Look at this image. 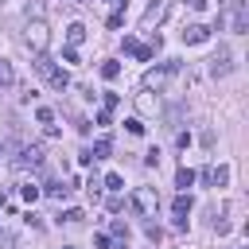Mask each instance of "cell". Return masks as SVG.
Returning a JSON list of instances; mask_svg holds the SVG:
<instances>
[{
  "label": "cell",
  "mask_w": 249,
  "mask_h": 249,
  "mask_svg": "<svg viewBox=\"0 0 249 249\" xmlns=\"http://www.w3.org/2000/svg\"><path fill=\"white\" fill-rule=\"evenodd\" d=\"M82 218H86V214H82V210H78V206H74V210H66V214H62V222H70V226H78V222H82Z\"/></svg>",
  "instance_id": "22"
},
{
  "label": "cell",
  "mask_w": 249,
  "mask_h": 249,
  "mask_svg": "<svg viewBox=\"0 0 249 249\" xmlns=\"http://www.w3.org/2000/svg\"><path fill=\"white\" fill-rule=\"evenodd\" d=\"M0 86H16V70L8 58H0Z\"/></svg>",
  "instance_id": "14"
},
{
  "label": "cell",
  "mask_w": 249,
  "mask_h": 249,
  "mask_svg": "<svg viewBox=\"0 0 249 249\" xmlns=\"http://www.w3.org/2000/svg\"><path fill=\"white\" fill-rule=\"evenodd\" d=\"M19 195H23V198H27V202H35V198H39V187H35V183H27V187H23V191H19Z\"/></svg>",
  "instance_id": "24"
},
{
  "label": "cell",
  "mask_w": 249,
  "mask_h": 249,
  "mask_svg": "<svg viewBox=\"0 0 249 249\" xmlns=\"http://www.w3.org/2000/svg\"><path fill=\"white\" fill-rule=\"evenodd\" d=\"M171 70H175V62H167V66H160V70H148V74H144V89H163Z\"/></svg>",
  "instance_id": "5"
},
{
  "label": "cell",
  "mask_w": 249,
  "mask_h": 249,
  "mask_svg": "<svg viewBox=\"0 0 249 249\" xmlns=\"http://www.w3.org/2000/svg\"><path fill=\"white\" fill-rule=\"evenodd\" d=\"M144 233H148V237H152V241H160V237H163V230H160V226H156V222H148V226H144Z\"/></svg>",
  "instance_id": "25"
},
{
  "label": "cell",
  "mask_w": 249,
  "mask_h": 249,
  "mask_svg": "<svg viewBox=\"0 0 249 249\" xmlns=\"http://www.w3.org/2000/svg\"><path fill=\"white\" fill-rule=\"evenodd\" d=\"M171 210H175V222H179V226H187V214H191V195L183 191V195L171 202Z\"/></svg>",
  "instance_id": "8"
},
{
  "label": "cell",
  "mask_w": 249,
  "mask_h": 249,
  "mask_svg": "<svg viewBox=\"0 0 249 249\" xmlns=\"http://www.w3.org/2000/svg\"><path fill=\"white\" fill-rule=\"evenodd\" d=\"M47 195H51V198H58V202H62V198H66V195H70V187H66V183H51V187H47Z\"/></svg>",
  "instance_id": "18"
},
{
  "label": "cell",
  "mask_w": 249,
  "mask_h": 249,
  "mask_svg": "<svg viewBox=\"0 0 249 249\" xmlns=\"http://www.w3.org/2000/svg\"><path fill=\"white\" fill-rule=\"evenodd\" d=\"M160 16H163V0H152V4H148V12H144V19H140V23H144V27H152V23H156V19H160Z\"/></svg>",
  "instance_id": "11"
},
{
  "label": "cell",
  "mask_w": 249,
  "mask_h": 249,
  "mask_svg": "<svg viewBox=\"0 0 249 249\" xmlns=\"http://www.w3.org/2000/svg\"><path fill=\"white\" fill-rule=\"evenodd\" d=\"M66 249H74V245H66Z\"/></svg>",
  "instance_id": "30"
},
{
  "label": "cell",
  "mask_w": 249,
  "mask_h": 249,
  "mask_svg": "<svg viewBox=\"0 0 249 249\" xmlns=\"http://www.w3.org/2000/svg\"><path fill=\"white\" fill-rule=\"evenodd\" d=\"M191 183H195V171H191V167H179V171H175V187H179V191H187Z\"/></svg>",
  "instance_id": "13"
},
{
  "label": "cell",
  "mask_w": 249,
  "mask_h": 249,
  "mask_svg": "<svg viewBox=\"0 0 249 249\" xmlns=\"http://www.w3.org/2000/svg\"><path fill=\"white\" fill-rule=\"evenodd\" d=\"M124 54H132V58H140V62H148V58H152L156 51H152V47H140V43H136L132 35H124Z\"/></svg>",
  "instance_id": "7"
},
{
  "label": "cell",
  "mask_w": 249,
  "mask_h": 249,
  "mask_svg": "<svg viewBox=\"0 0 249 249\" xmlns=\"http://www.w3.org/2000/svg\"><path fill=\"white\" fill-rule=\"evenodd\" d=\"M124 128H128V136H144V121H140V117H128Z\"/></svg>",
  "instance_id": "17"
},
{
  "label": "cell",
  "mask_w": 249,
  "mask_h": 249,
  "mask_svg": "<svg viewBox=\"0 0 249 249\" xmlns=\"http://www.w3.org/2000/svg\"><path fill=\"white\" fill-rule=\"evenodd\" d=\"M156 206H160V198H156L152 187H136V191H132V210H136L140 218H152Z\"/></svg>",
  "instance_id": "1"
},
{
  "label": "cell",
  "mask_w": 249,
  "mask_h": 249,
  "mask_svg": "<svg viewBox=\"0 0 249 249\" xmlns=\"http://www.w3.org/2000/svg\"><path fill=\"white\" fill-rule=\"evenodd\" d=\"M47 82H51V86H54V89H66V86H70V74H66V70H58V66H54V70H51V78H47Z\"/></svg>",
  "instance_id": "12"
},
{
  "label": "cell",
  "mask_w": 249,
  "mask_h": 249,
  "mask_svg": "<svg viewBox=\"0 0 249 249\" xmlns=\"http://www.w3.org/2000/svg\"><path fill=\"white\" fill-rule=\"evenodd\" d=\"M191 8L195 12H206V0H191Z\"/></svg>",
  "instance_id": "29"
},
{
  "label": "cell",
  "mask_w": 249,
  "mask_h": 249,
  "mask_svg": "<svg viewBox=\"0 0 249 249\" xmlns=\"http://www.w3.org/2000/svg\"><path fill=\"white\" fill-rule=\"evenodd\" d=\"M117 74H121V62H113V58H109V62H101V78H105V82H113Z\"/></svg>",
  "instance_id": "16"
},
{
  "label": "cell",
  "mask_w": 249,
  "mask_h": 249,
  "mask_svg": "<svg viewBox=\"0 0 249 249\" xmlns=\"http://www.w3.org/2000/svg\"><path fill=\"white\" fill-rule=\"evenodd\" d=\"M109 152H113V140H109V136H97V140H93V148H89V156H93V160H105Z\"/></svg>",
  "instance_id": "9"
},
{
  "label": "cell",
  "mask_w": 249,
  "mask_h": 249,
  "mask_svg": "<svg viewBox=\"0 0 249 249\" xmlns=\"http://www.w3.org/2000/svg\"><path fill=\"white\" fill-rule=\"evenodd\" d=\"M62 62H78V47H66L62 51Z\"/></svg>",
  "instance_id": "27"
},
{
  "label": "cell",
  "mask_w": 249,
  "mask_h": 249,
  "mask_svg": "<svg viewBox=\"0 0 249 249\" xmlns=\"http://www.w3.org/2000/svg\"><path fill=\"white\" fill-rule=\"evenodd\" d=\"M0 156H4V148H0Z\"/></svg>",
  "instance_id": "31"
},
{
  "label": "cell",
  "mask_w": 249,
  "mask_h": 249,
  "mask_svg": "<svg viewBox=\"0 0 249 249\" xmlns=\"http://www.w3.org/2000/svg\"><path fill=\"white\" fill-rule=\"evenodd\" d=\"M35 117H39V124H54V113H51L47 105H39V109H35Z\"/></svg>",
  "instance_id": "19"
},
{
  "label": "cell",
  "mask_w": 249,
  "mask_h": 249,
  "mask_svg": "<svg viewBox=\"0 0 249 249\" xmlns=\"http://www.w3.org/2000/svg\"><path fill=\"white\" fill-rule=\"evenodd\" d=\"M206 179H210L214 187H226V183H230V167H226V163H222V167H210Z\"/></svg>",
  "instance_id": "10"
},
{
  "label": "cell",
  "mask_w": 249,
  "mask_h": 249,
  "mask_svg": "<svg viewBox=\"0 0 249 249\" xmlns=\"http://www.w3.org/2000/svg\"><path fill=\"white\" fill-rule=\"evenodd\" d=\"M121 183H124V179H121L117 171H109V175H105V187H109V191H121Z\"/></svg>",
  "instance_id": "21"
},
{
  "label": "cell",
  "mask_w": 249,
  "mask_h": 249,
  "mask_svg": "<svg viewBox=\"0 0 249 249\" xmlns=\"http://www.w3.org/2000/svg\"><path fill=\"white\" fill-rule=\"evenodd\" d=\"M86 191H89V198H97V195H101V183H97V179H89V183H86Z\"/></svg>",
  "instance_id": "28"
},
{
  "label": "cell",
  "mask_w": 249,
  "mask_h": 249,
  "mask_svg": "<svg viewBox=\"0 0 249 249\" xmlns=\"http://www.w3.org/2000/svg\"><path fill=\"white\" fill-rule=\"evenodd\" d=\"M66 39H70V47H78V43L86 39V27H82V23H70V27H66Z\"/></svg>",
  "instance_id": "15"
},
{
  "label": "cell",
  "mask_w": 249,
  "mask_h": 249,
  "mask_svg": "<svg viewBox=\"0 0 249 249\" xmlns=\"http://www.w3.org/2000/svg\"><path fill=\"white\" fill-rule=\"evenodd\" d=\"M230 70H233V54H230V47H218L214 58H210V74L214 78H226Z\"/></svg>",
  "instance_id": "4"
},
{
  "label": "cell",
  "mask_w": 249,
  "mask_h": 249,
  "mask_svg": "<svg viewBox=\"0 0 249 249\" xmlns=\"http://www.w3.org/2000/svg\"><path fill=\"white\" fill-rule=\"evenodd\" d=\"M93 245H97V249H113V241H109V233H93Z\"/></svg>",
  "instance_id": "26"
},
{
  "label": "cell",
  "mask_w": 249,
  "mask_h": 249,
  "mask_svg": "<svg viewBox=\"0 0 249 249\" xmlns=\"http://www.w3.org/2000/svg\"><path fill=\"white\" fill-rule=\"evenodd\" d=\"M16 167H31V171H39V167H43V148H39V144H23L19 156H16Z\"/></svg>",
  "instance_id": "3"
},
{
  "label": "cell",
  "mask_w": 249,
  "mask_h": 249,
  "mask_svg": "<svg viewBox=\"0 0 249 249\" xmlns=\"http://www.w3.org/2000/svg\"><path fill=\"white\" fill-rule=\"evenodd\" d=\"M206 39H210V27H202V23L183 27V43H187V47H198V43H206Z\"/></svg>",
  "instance_id": "6"
},
{
  "label": "cell",
  "mask_w": 249,
  "mask_h": 249,
  "mask_svg": "<svg viewBox=\"0 0 249 249\" xmlns=\"http://www.w3.org/2000/svg\"><path fill=\"white\" fill-rule=\"evenodd\" d=\"M113 237H117V241L124 245V241H128V226H121V222H113Z\"/></svg>",
  "instance_id": "23"
},
{
  "label": "cell",
  "mask_w": 249,
  "mask_h": 249,
  "mask_svg": "<svg viewBox=\"0 0 249 249\" xmlns=\"http://www.w3.org/2000/svg\"><path fill=\"white\" fill-rule=\"evenodd\" d=\"M23 39H27V47L39 54V51H47V39H51V31H47V23H43V19H31V23L23 27Z\"/></svg>",
  "instance_id": "2"
},
{
  "label": "cell",
  "mask_w": 249,
  "mask_h": 249,
  "mask_svg": "<svg viewBox=\"0 0 249 249\" xmlns=\"http://www.w3.org/2000/svg\"><path fill=\"white\" fill-rule=\"evenodd\" d=\"M121 23H124V0H121V8L109 16V27H121Z\"/></svg>",
  "instance_id": "20"
}]
</instances>
